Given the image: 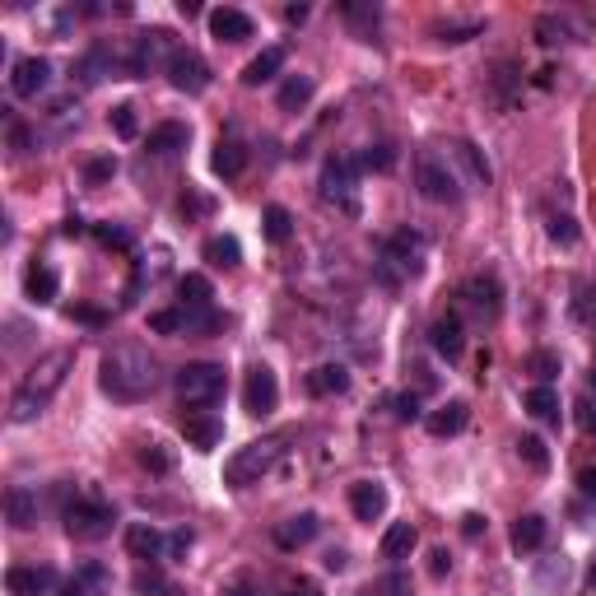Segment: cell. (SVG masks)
I'll use <instances>...</instances> for the list:
<instances>
[{"instance_id":"37","label":"cell","mask_w":596,"mask_h":596,"mask_svg":"<svg viewBox=\"0 0 596 596\" xmlns=\"http://www.w3.org/2000/svg\"><path fill=\"white\" fill-rule=\"evenodd\" d=\"M261 224H266V238H271V243H289V238H294V215H289L285 205H266Z\"/></svg>"},{"instance_id":"51","label":"cell","mask_w":596,"mask_h":596,"mask_svg":"<svg viewBox=\"0 0 596 596\" xmlns=\"http://www.w3.org/2000/svg\"><path fill=\"white\" fill-rule=\"evenodd\" d=\"M140 461H145V466H154V471H168V457L159 452V443H149L145 452H140Z\"/></svg>"},{"instance_id":"14","label":"cell","mask_w":596,"mask_h":596,"mask_svg":"<svg viewBox=\"0 0 596 596\" xmlns=\"http://www.w3.org/2000/svg\"><path fill=\"white\" fill-rule=\"evenodd\" d=\"M447 159L461 168V182L466 187H475V191H485L489 182H494V173H489V163H485V154L471 145V140H452V149H447Z\"/></svg>"},{"instance_id":"59","label":"cell","mask_w":596,"mask_h":596,"mask_svg":"<svg viewBox=\"0 0 596 596\" xmlns=\"http://www.w3.org/2000/svg\"><path fill=\"white\" fill-rule=\"evenodd\" d=\"M70 317H80V322H89V326H98L103 322V312H94V308H75Z\"/></svg>"},{"instance_id":"63","label":"cell","mask_w":596,"mask_h":596,"mask_svg":"<svg viewBox=\"0 0 596 596\" xmlns=\"http://www.w3.org/2000/svg\"><path fill=\"white\" fill-rule=\"evenodd\" d=\"M587 583H592V587H596V564H592V569H587Z\"/></svg>"},{"instance_id":"49","label":"cell","mask_w":596,"mask_h":596,"mask_svg":"<svg viewBox=\"0 0 596 596\" xmlns=\"http://www.w3.org/2000/svg\"><path fill=\"white\" fill-rule=\"evenodd\" d=\"M396 420H420V396H396Z\"/></svg>"},{"instance_id":"16","label":"cell","mask_w":596,"mask_h":596,"mask_svg":"<svg viewBox=\"0 0 596 596\" xmlns=\"http://www.w3.org/2000/svg\"><path fill=\"white\" fill-rule=\"evenodd\" d=\"M56 596H112V573L98 559H89V564H80V569L70 573L66 587Z\"/></svg>"},{"instance_id":"26","label":"cell","mask_w":596,"mask_h":596,"mask_svg":"<svg viewBox=\"0 0 596 596\" xmlns=\"http://www.w3.org/2000/svg\"><path fill=\"white\" fill-rule=\"evenodd\" d=\"M536 38H541L545 47H564V42L583 38V28L573 24V14H541V19H536Z\"/></svg>"},{"instance_id":"19","label":"cell","mask_w":596,"mask_h":596,"mask_svg":"<svg viewBox=\"0 0 596 596\" xmlns=\"http://www.w3.org/2000/svg\"><path fill=\"white\" fill-rule=\"evenodd\" d=\"M182 434H187V443L196 447V452H210V447H219V438H224V424H219L210 410H187V415H182Z\"/></svg>"},{"instance_id":"3","label":"cell","mask_w":596,"mask_h":596,"mask_svg":"<svg viewBox=\"0 0 596 596\" xmlns=\"http://www.w3.org/2000/svg\"><path fill=\"white\" fill-rule=\"evenodd\" d=\"M424 252H429V238L420 229H396L387 243H382L378 261H373V271H378L382 289H401L406 280L424 271Z\"/></svg>"},{"instance_id":"36","label":"cell","mask_w":596,"mask_h":596,"mask_svg":"<svg viewBox=\"0 0 596 596\" xmlns=\"http://www.w3.org/2000/svg\"><path fill=\"white\" fill-rule=\"evenodd\" d=\"M177 312H182V331L187 336H210V331L224 326V317L215 308H177Z\"/></svg>"},{"instance_id":"21","label":"cell","mask_w":596,"mask_h":596,"mask_svg":"<svg viewBox=\"0 0 596 596\" xmlns=\"http://www.w3.org/2000/svg\"><path fill=\"white\" fill-rule=\"evenodd\" d=\"M210 33H215L219 42H243V38H252V14L233 10V5H219V10H210Z\"/></svg>"},{"instance_id":"45","label":"cell","mask_w":596,"mask_h":596,"mask_svg":"<svg viewBox=\"0 0 596 596\" xmlns=\"http://www.w3.org/2000/svg\"><path fill=\"white\" fill-rule=\"evenodd\" d=\"M112 131H117L122 140H136V108H131V103L112 108Z\"/></svg>"},{"instance_id":"30","label":"cell","mask_w":596,"mask_h":596,"mask_svg":"<svg viewBox=\"0 0 596 596\" xmlns=\"http://www.w3.org/2000/svg\"><path fill=\"white\" fill-rule=\"evenodd\" d=\"M285 66V47H266L261 56H252L247 61V70H243V84L247 89H261L266 80H275V70Z\"/></svg>"},{"instance_id":"56","label":"cell","mask_w":596,"mask_h":596,"mask_svg":"<svg viewBox=\"0 0 596 596\" xmlns=\"http://www.w3.org/2000/svg\"><path fill=\"white\" fill-rule=\"evenodd\" d=\"M578 485H583V494H587V499H596V466H587V471L578 475Z\"/></svg>"},{"instance_id":"28","label":"cell","mask_w":596,"mask_h":596,"mask_svg":"<svg viewBox=\"0 0 596 596\" xmlns=\"http://www.w3.org/2000/svg\"><path fill=\"white\" fill-rule=\"evenodd\" d=\"M545 545V517L541 513H522L513 522V550L517 555H536Z\"/></svg>"},{"instance_id":"50","label":"cell","mask_w":596,"mask_h":596,"mask_svg":"<svg viewBox=\"0 0 596 596\" xmlns=\"http://www.w3.org/2000/svg\"><path fill=\"white\" fill-rule=\"evenodd\" d=\"M578 429L596 438V401H578Z\"/></svg>"},{"instance_id":"44","label":"cell","mask_w":596,"mask_h":596,"mask_svg":"<svg viewBox=\"0 0 596 596\" xmlns=\"http://www.w3.org/2000/svg\"><path fill=\"white\" fill-rule=\"evenodd\" d=\"M517 452L527 457V466H531V471H545V466H550V452H545V443H541V438H536V434L517 438Z\"/></svg>"},{"instance_id":"4","label":"cell","mask_w":596,"mask_h":596,"mask_svg":"<svg viewBox=\"0 0 596 596\" xmlns=\"http://www.w3.org/2000/svg\"><path fill=\"white\" fill-rule=\"evenodd\" d=\"M415 187H420L424 201L434 205H457L461 201V182L452 159H447L443 149H420V159H415Z\"/></svg>"},{"instance_id":"41","label":"cell","mask_w":596,"mask_h":596,"mask_svg":"<svg viewBox=\"0 0 596 596\" xmlns=\"http://www.w3.org/2000/svg\"><path fill=\"white\" fill-rule=\"evenodd\" d=\"M364 596H415V587H410L406 573H387V578H378V583H368Z\"/></svg>"},{"instance_id":"40","label":"cell","mask_w":596,"mask_h":596,"mask_svg":"<svg viewBox=\"0 0 596 596\" xmlns=\"http://www.w3.org/2000/svg\"><path fill=\"white\" fill-rule=\"evenodd\" d=\"M527 373L536 378V387H545V382L559 373V354L555 350H531L527 354Z\"/></svg>"},{"instance_id":"17","label":"cell","mask_w":596,"mask_h":596,"mask_svg":"<svg viewBox=\"0 0 596 596\" xmlns=\"http://www.w3.org/2000/svg\"><path fill=\"white\" fill-rule=\"evenodd\" d=\"M38 513H42L38 489H28V485H14V489H5V517H10V527H14V531L38 527Z\"/></svg>"},{"instance_id":"33","label":"cell","mask_w":596,"mask_h":596,"mask_svg":"<svg viewBox=\"0 0 596 596\" xmlns=\"http://www.w3.org/2000/svg\"><path fill=\"white\" fill-rule=\"evenodd\" d=\"M415 545H420V531L410 527V522H396V527H387V536H382V559H410Z\"/></svg>"},{"instance_id":"6","label":"cell","mask_w":596,"mask_h":596,"mask_svg":"<svg viewBox=\"0 0 596 596\" xmlns=\"http://www.w3.org/2000/svg\"><path fill=\"white\" fill-rule=\"evenodd\" d=\"M224 387H229V378H224V364H187L182 373H177V396H182V406L187 410H210L224 401Z\"/></svg>"},{"instance_id":"8","label":"cell","mask_w":596,"mask_h":596,"mask_svg":"<svg viewBox=\"0 0 596 596\" xmlns=\"http://www.w3.org/2000/svg\"><path fill=\"white\" fill-rule=\"evenodd\" d=\"M182 52L173 38V28H145L136 42H131V52H126V75H149V70H168V61Z\"/></svg>"},{"instance_id":"61","label":"cell","mask_w":596,"mask_h":596,"mask_svg":"<svg viewBox=\"0 0 596 596\" xmlns=\"http://www.w3.org/2000/svg\"><path fill=\"white\" fill-rule=\"evenodd\" d=\"M285 19H289V24H303V19H308V5H289Z\"/></svg>"},{"instance_id":"57","label":"cell","mask_w":596,"mask_h":596,"mask_svg":"<svg viewBox=\"0 0 596 596\" xmlns=\"http://www.w3.org/2000/svg\"><path fill=\"white\" fill-rule=\"evenodd\" d=\"M345 564H350V555H345V550H331V555H326V569H331V573H340Z\"/></svg>"},{"instance_id":"9","label":"cell","mask_w":596,"mask_h":596,"mask_svg":"<svg viewBox=\"0 0 596 596\" xmlns=\"http://www.w3.org/2000/svg\"><path fill=\"white\" fill-rule=\"evenodd\" d=\"M359 154H331L322 168V196L326 201H340L345 210H354V182H359Z\"/></svg>"},{"instance_id":"62","label":"cell","mask_w":596,"mask_h":596,"mask_svg":"<svg viewBox=\"0 0 596 596\" xmlns=\"http://www.w3.org/2000/svg\"><path fill=\"white\" fill-rule=\"evenodd\" d=\"M447 569H452V559H447V550H438V555H434V573H447Z\"/></svg>"},{"instance_id":"7","label":"cell","mask_w":596,"mask_h":596,"mask_svg":"<svg viewBox=\"0 0 596 596\" xmlns=\"http://www.w3.org/2000/svg\"><path fill=\"white\" fill-rule=\"evenodd\" d=\"M112 527H117V508H112V503L94 499V494H84V499L66 503V531H70V541L94 545V541H103V536H112Z\"/></svg>"},{"instance_id":"13","label":"cell","mask_w":596,"mask_h":596,"mask_svg":"<svg viewBox=\"0 0 596 596\" xmlns=\"http://www.w3.org/2000/svg\"><path fill=\"white\" fill-rule=\"evenodd\" d=\"M47 84H52V61H47V56H24V61H14V75H10L14 98H38Z\"/></svg>"},{"instance_id":"47","label":"cell","mask_w":596,"mask_h":596,"mask_svg":"<svg viewBox=\"0 0 596 596\" xmlns=\"http://www.w3.org/2000/svg\"><path fill=\"white\" fill-rule=\"evenodd\" d=\"M219 596H257V578H252V573H238L233 583L219 587Z\"/></svg>"},{"instance_id":"15","label":"cell","mask_w":596,"mask_h":596,"mask_svg":"<svg viewBox=\"0 0 596 596\" xmlns=\"http://www.w3.org/2000/svg\"><path fill=\"white\" fill-rule=\"evenodd\" d=\"M461 298L475 308V317H485V322H494L499 317V308H503V289H499V280L494 275H471L466 280V289H461Z\"/></svg>"},{"instance_id":"27","label":"cell","mask_w":596,"mask_h":596,"mask_svg":"<svg viewBox=\"0 0 596 596\" xmlns=\"http://www.w3.org/2000/svg\"><path fill=\"white\" fill-rule=\"evenodd\" d=\"M163 531L159 527H149V522H140V527L126 531V550L136 559H145V564H154V559H163Z\"/></svg>"},{"instance_id":"43","label":"cell","mask_w":596,"mask_h":596,"mask_svg":"<svg viewBox=\"0 0 596 596\" xmlns=\"http://www.w3.org/2000/svg\"><path fill=\"white\" fill-rule=\"evenodd\" d=\"M359 168H378V173H392L396 168V149L392 145H368L359 154Z\"/></svg>"},{"instance_id":"11","label":"cell","mask_w":596,"mask_h":596,"mask_svg":"<svg viewBox=\"0 0 596 596\" xmlns=\"http://www.w3.org/2000/svg\"><path fill=\"white\" fill-rule=\"evenodd\" d=\"M243 406L247 415H271L275 406H280V382H275V373L266 364H252L247 368V382H243Z\"/></svg>"},{"instance_id":"20","label":"cell","mask_w":596,"mask_h":596,"mask_svg":"<svg viewBox=\"0 0 596 596\" xmlns=\"http://www.w3.org/2000/svg\"><path fill=\"white\" fill-rule=\"evenodd\" d=\"M350 508L359 522H378L387 513V489L378 480H359V485H350Z\"/></svg>"},{"instance_id":"5","label":"cell","mask_w":596,"mask_h":596,"mask_svg":"<svg viewBox=\"0 0 596 596\" xmlns=\"http://www.w3.org/2000/svg\"><path fill=\"white\" fill-rule=\"evenodd\" d=\"M280 457H285V443H280V438H257V443L238 447L229 457V466H224V485H233V489L261 485V475H271Z\"/></svg>"},{"instance_id":"48","label":"cell","mask_w":596,"mask_h":596,"mask_svg":"<svg viewBox=\"0 0 596 596\" xmlns=\"http://www.w3.org/2000/svg\"><path fill=\"white\" fill-rule=\"evenodd\" d=\"M98 243H108V247H131V233L117 229V224H98Z\"/></svg>"},{"instance_id":"58","label":"cell","mask_w":596,"mask_h":596,"mask_svg":"<svg viewBox=\"0 0 596 596\" xmlns=\"http://www.w3.org/2000/svg\"><path fill=\"white\" fill-rule=\"evenodd\" d=\"M461 522H466V527H461V531H466V536H480V531H485V517H461Z\"/></svg>"},{"instance_id":"12","label":"cell","mask_w":596,"mask_h":596,"mask_svg":"<svg viewBox=\"0 0 596 596\" xmlns=\"http://www.w3.org/2000/svg\"><path fill=\"white\" fill-rule=\"evenodd\" d=\"M168 84H173L177 94H205V89H210V66H205V56L182 47V52L168 61Z\"/></svg>"},{"instance_id":"38","label":"cell","mask_w":596,"mask_h":596,"mask_svg":"<svg viewBox=\"0 0 596 596\" xmlns=\"http://www.w3.org/2000/svg\"><path fill=\"white\" fill-rule=\"evenodd\" d=\"M527 410L541 424H555L559 420V396L550 392V387H531V392H527Z\"/></svg>"},{"instance_id":"54","label":"cell","mask_w":596,"mask_h":596,"mask_svg":"<svg viewBox=\"0 0 596 596\" xmlns=\"http://www.w3.org/2000/svg\"><path fill=\"white\" fill-rule=\"evenodd\" d=\"M187 210H191V215H210L215 205L205 201V196H182V215H187Z\"/></svg>"},{"instance_id":"46","label":"cell","mask_w":596,"mask_h":596,"mask_svg":"<svg viewBox=\"0 0 596 596\" xmlns=\"http://www.w3.org/2000/svg\"><path fill=\"white\" fill-rule=\"evenodd\" d=\"M550 238H555V243H564V247L578 243V229H573V219H569V215H550Z\"/></svg>"},{"instance_id":"25","label":"cell","mask_w":596,"mask_h":596,"mask_svg":"<svg viewBox=\"0 0 596 596\" xmlns=\"http://www.w3.org/2000/svg\"><path fill=\"white\" fill-rule=\"evenodd\" d=\"M317 527H322V522H317V513L285 517V522L275 527V545H280V550H303V545L317 536Z\"/></svg>"},{"instance_id":"22","label":"cell","mask_w":596,"mask_h":596,"mask_svg":"<svg viewBox=\"0 0 596 596\" xmlns=\"http://www.w3.org/2000/svg\"><path fill=\"white\" fill-rule=\"evenodd\" d=\"M429 340H434V350L443 354V359H461V350H466V326H461L457 312L438 317L434 331H429Z\"/></svg>"},{"instance_id":"42","label":"cell","mask_w":596,"mask_h":596,"mask_svg":"<svg viewBox=\"0 0 596 596\" xmlns=\"http://www.w3.org/2000/svg\"><path fill=\"white\" fill-rule=\"evenodd\" d=\"M75 126H80V103H75V98H61V103L52 108V131L56 136H66V131H75Z\"/></svg>"},{"instance_id":"24","label":"cell","mask_w":596,"mask_h":596,"mask_svg":"<svg viewBox=\"0 0 596 596\" xmlns=\"http://www.w3.org/2000/svg\"><path fill=\"white\" fill-rule=\"evenodd\" d=\"M466 420H471L466 401H447V406H438L434 415H424V429L434 438H457L461 429H466Z\"/></svg>"},{"instance_id":"55","label":"cell","mask_w":596,"mask_h":596,"mask_svg":"<svg viewBox=\"0 0 596 596\" xmlns=\"http://www.w3.org/2000/svg\"><path fill=\"white\" fill-rule=\"evenodd\" d=\"M136 592H163V578H159V573H140V578H136Z\"/></svg>"},{"instance_id":"10","label":"cell","mask_w":596,"mask_h":596,"mask_svg":"<svg viewBox=\"0 0 596 596\" xmlns=\"http://www.w3.org/2000/svg\"><path fill=\"white\" fill-rule=\"evenodd\" d=\"M5 587H10V596H56L66 583L56 578L52 564H14L5 573Z\"/></svg>"},{"instance_id":"23","label":"cell","mask_w":596,"mask_h":596,"mask_svg":"<svg viewBox=\"0 0 596 596\" xmlns=\"http://www.w3.org/2000/svg\"><path fill=\"white\" fill-rule=\"evenodd\" d=\"M24 289L33 303H56V294H61V275H56L52 261H33L24 275Z\"/></svg>"},{"instance_id":"32","label":"cell","mask_w":596,"mask_h":596,"mask_svg":"<svg viewBox=\"0 0 596 596\" xmlns=\"http://www.w3.org/2000/svg\"><path fill=\"white\" fill-rule=\"evenodd\" d=\"M312 94H317L312 75H289V80L280 84V112H303L312 103Z\"/></svg>"},{"instance_id":"31","label":"cell","mask_w":596,"mask_h":596,"mask_svg":"<svg viewBox=\"0 0 596 596\" xmlns=\"http://www.w3.org/2000/svg\"><path fill=\"white\" fill-rule=\"evenodd\" d=\"M243 168H247V149H243V140L224 136V140L215 145V173L224 177V182H233V177H243Z\"/></svg>"},{"instance_id":"60","label":"cell","mask_w":596,"mask_h":596,"mask_svg":"<svg viewBox=\"0 0 596 596\" xmlns=\"http://www.w3.org/2000/svg\"><path fill=\"white\" fill-rule=\"evenodd\" d=\"M112 173V159H98V163H89V177H94V182H98V177H108Z\"/></svg>"},{"instance_id":"53","label":"cell","mask_w":596,"mask_h":596,"mask_svg":"<svg viewBox=\"0 0 596 596\" xmlns=\"http://www.w3.org/2000/svg\"><path fill=\"white\" fill-rule=\"evenodd\" d=\"M285 596H322V587L312 583V578H298V583L285 587Z\"/></svg>"},{"instance_id":"35","label":"cell","mask_w":596,"mask_h":596,"mask_svg":"<svg viewBox=\"0 0 596 596\" xmlns=\"http://www.w3.org/2000/svg\"><path fill=\"white\" fill-rule=\"evenodd\" d=\"M205 261L219 266V271H233V266H243V247H238V238H229V233H224V238H210V243H205Z\"/></svg>"},{"instance_id":"29","label":"cell","mask_w":596,"mask_h":596,"mask_svg":"<svg viewBox=\"0 0 596 596\" xmlns=\"http://www.w3.org/2000/svg\"><path fill=\"white\" fill-rule=\"evenodd\" d=\"M308 392L312 396H340L350 392V373H345V364H322L308 373Z\"/></svg>"},{"instance_id":"2","label":"cell","mask_w":596,"mask_h":596,"mask_svg":"<svg viewBox=\"0 0 596 596\" xmlns=\"http://www.w3.org/2000/svg\"><path fill=\"white\" fill-rule=\"evenodd\" d=\"M70 368H75V350H52V354H42L38 364L28 368V378L19 382V392H14L10 420H14V424L38 420L42 410L52 406V396L61 392V382H66Z\"/></svg>"},{"instance_id":"34","label":"cell","mask_w":596,"mask_h":596,"mask_svg":"<svg viewBox=\"0 0 596 596\" xmlns=\"http://www.w3.org/2000/svg\"><path fill=\"white\" fill-rule=\"evenodd\" d=\"M177 294H182V308H210L215 289H210V280H205L201 271H187L177 280Z\"/></svg>"},{"instance_id":"18","label":"cell","mask_w":596,"mask_h":596,"mask_svg":"<svg viewBox=\"0 0 596 596\" xmlns=\"http://www.w3.org/2000/svg\"><path fill=\"white\" fill-rule=\"evenodd\" d=\"M191 145V126L187 122H163V126H154L149 131V159H177L182 149Z\"/></svg>"},{"instance_id":"1","label":"cell","mask_w":596,"mask_h":596,"mask_svg":"<svg viewBox=\"0 0 596 596\" xmlns=\"http://www.w3.org/2000/svg\"><path fill=\"white\" fill-rule=\"evenodd\" d=\"M98 387H103L112 401H145V396L159 387V359H154L145 345H117V350L103 354Z\"/></svg>"},{"instance_id":"52","label":"cell","mask_w":596,"mask_h":596,"mask_svg":"<svg viewBox=\"0 0 596 596\" xmlns=\"http://www.w3.org/2000/svg\"><path fill=\"white\" fill-rule=\"evenodd\" d=\"M10 149H14V154H28V131L14 122V117H10Z\"/></svg>"},{"instance_id":"39","label":"cell","mask_w":596,"mask_h":596,"mask_svg":"<svg viewBox=\"0 0 596 596\" xmlns=\"http://www.w3.org/2000/svg\"><path fill=\"white\" fill-rule=\"evenodd\" d=\"M340 14H345V19H350V24L359 28L368 42H373V28H378V19H382L378 5H354V0H350V5H340Z\"/></svg>"}]
</instances>
